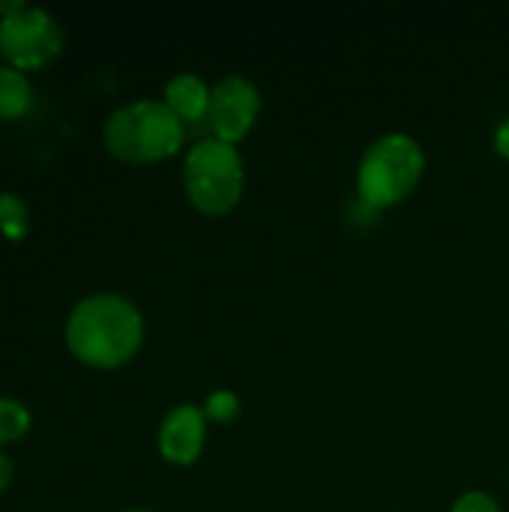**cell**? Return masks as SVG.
<instances>
[{
	"label": "cell",
	"instance_id": "cell-1",
	"mask_svg": "<svg viewBox=\"0 0 509 512\" xmlns=\"http://www.w3.org/2000/svg\"><path fill=\"white\" fill-rule=\"evenodd\" d=\"M141 336V312L129 300L114 294H96L81 300L66 321L69 351L81 363L99 369H114L132 360L141 348Z\"/></svg>",
	"mask_w": 509,
	"mask_h": 512
},
{
	"label": "cell",
	"instance_id": "cell-2",
	"mask_svg": "<svg viewBox=\"0 0 509 512\" xmlns=\"http://www.w3.org/2000/svg\"><path fill=\"white\" fill-rule=\"evenodd\" d=\"M105 147L123 162H159L180 150L183 120L156 99H138L117 108L102 129Z\"/></svg>",
	"mask_w": 509,
	"mask_h": 512
},
{
	"label": "cell",
	"instance_id": "cell-3",
	"mask_svg": "<svg viewBox=\"0 0 509 512\" xmlns=\"http://www.w3.org/2000/svg\"><path fill=\"white\" fill-rule=\"evenodd\" d=\"M426 156L411 135L390 132L369 144L360 159L357 186L372 207H390L402 201L423 177Z\"/></svg>",
	"mask_w": 509,
	"mask_h": 512
},
{
	"label": "cell",
	"instance_id": "cell-4",
	"mask_svg": "<svg viewBox=\"0 0 509 512\" xmlns=\"http://www.w3.org/2000/svg\"><path fill=\"white\" fill-rule=\"evenodd\" d=\"M183 186L189 201L210 216L228 213L243 195V159L234 144L204 138L186 153Z\"/></svg>",
	"mask_w": 509,
	"mask_h": 512
},
{
	"label": "cell",
	"instance_id": "cell-5",
	"mask_svg": "<svg viewBox=\"0 0 509 512\" xmlns=\"http://www.w3.org/2000/svg\"><path fill=\"white\" fill-rule=\"evenodd\" d=\"M0 12V57L9 60L12 69H42L60 54L63 33L45 9L15 0L0 3Z\"/></svg>",
	"mask_w": 509,
	"mask_h": 512
},
{
	"label": "cell",
	"instance_id": "cell-6",
	"mask_svg": "<svg viewBox=\"0 0 509 512\" xmlns=\"http://www.w3.org/2000/svg\"><path fill=\"white\" fill-rule=\"evenodd\" d=\"M258 111H261V93L249 78L225 75L222 81L210 87L207 117L219 141H228V144L240 141L252 129Z\"/></svg>",
	"mask_w": 509,
	"mask_h": 512
},
{
	"label": "cell",
	"instance_id": "cell-7",
	"mask_svg": "<svg viewBox=\"0 0 509 512\" xmlns=\"http://www.w3.org/2000/svg\"><path fill=\"white\" fill-rule=\"evenodd\" d=\"M204 447V414L195 405L174 408L159 429V450L174 465H189Z\"/></svg>",
	"mask_w": 509,
	"mask_h": 512
},
{
	"label": "cell",
	"instance_id": "cell-8",
	"mask_svg": "<svg viewBox=\"0 0 509 512\" xmlns=\"http://www.w3.org/2000/svg\"><path fill=\"white\" fill-rule=\"evenodd\" d=\"M165 105L180 120H198V117H204L210 111V87L198 75L180 72L165 87Z\"/></svg>",
	"mask_w": 509,
	"mask_h": 512
},
{
	"label": "cell",
	"instance_id": "cell-9",
	"mask_svg": "<svg viewBox=\"0 0 509 512\" xmlns=\"http://www.w3.org/2000/svg\"><path fill=\"white\" fill-rule=\"evenodd\" d=\"M27 105H30L27 78L12 66H0V120L21 117L27 111Z\"/></svg>",
	"mask_w": 509,
	"mask_h": 512
},
{
	"label": "cell",
	"instance_id": "cell-10",
	"mask_svg": "<svg viewBox=\"0 0 509 512\" xmlns=\"http://www.w3.org/2000/svg\"><path fill=\"white\" fill-rule=\"evenodd\" d=\"M27 429H30V414L24 411V405L15 399H0V444L24 438Z\"/></svg>",
	"mask_w": 509,
	"mask_h": 512
},
{
	"label": "cell",
	"instance_id": "cell-11",
	"mask_svg": "<svg viewBox=\"0 0 509 512\" xmlns=\"http://www.w3.org/2000/svg\"><path fill=\"white\" fill-rule=\"evenodd\" d=\"M0 231L9 237V240H21L27 234V210H24V201L3 192L0 195Z\"/></svg>",
	"mask_w": 509,
	"mask_h": 512
},
{
	"label": "cell",
	"instance_id": "cell-12",
	"mask_svg": "<svg viewBox=\"0 0 509 512\" xmlns=\"http://www.w3.org/2000/svg\"><path fill=\"white\" fill-rule=\"evenodd\" d=\"M453 512H501V504L486 492H468L453 504Z\"/></svg>",
	"mask_w": 509,
	"mask_h": 512
},
{
	"label": "cell",
	"instance_id": "cell-13",
	"mask_svg": "<svg viewBox=\"0 0 509 512\" xmlns=\"http://www.w3.org/2000/svg\"><path fill=\"white\" fill-rule=\"evenodd\" d=\"M234 411H237V399H234L231 393L210 396V402H207V414H210V417H216V420H228Z\"/></svg>",
	"mask_w": 509,
	"mask_h": 512
},
{
	"label": "cell",
	"instance_id": "cell-14",
	"mask_svg": "<svg viewBox=\"0 0 509 512\" xmlns=\"http://www.w3.org/2000/svg\"><path fill=\"white\" fill-rule=\"evenodd\" d=\"M495 147H498L501 156H507L509 159V117L498 126V132H495Z\"/></svg>",
	"mask_w": 509,
	"mask_h": 512
},
{
	"label": "cell",
	"instance_id": "cell-15",
	"mask_svg": "<svg viewBox=\"0 0 509 512\" xmlns=\"http://www.w3.org/2000/svg\"><path fill=\"white\" fill-rule=\"evenodd\" d=\"M9 480H12V462L6 453H0V492L9 486Z\"/></svg>",
	"mask_w": 509,
	"mask_h": 512
},
{
	"label": "cell",
	"instance_id": "cell-16",
	"mask_svg": "<svg viewBox=\"0 0 509 512\" xmlns=\"http://www.w3.org/2000/svg\"><path fill=\"white\" fill-rule=\"evenodd\" d=\"M132 512H141V510H132Z\"/></svg>",
	"mask_w": 509,
	"mask_h": 512
}]
</instances>
